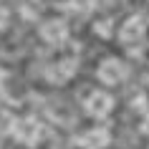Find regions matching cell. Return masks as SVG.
Returning a JSON list of instances; mask_svg holds the SVG:
<instances>
[{"mask_svg": "<svg viewBox=\"0 0 149 149\" xmlns=\"http://www.w3.org/2000/svg\"><path fill=\"white\" fill-rule=\"evenodd\" d=\"M126 73H129L126 63L121 58H116V56H106L96 66V79H99L101 86H121L124 79H126Z\"/></svg>", "mask_w": 149, "mask_h": 149, "instance_id": "6da1fadb", "label": "cell"}, {"mask_svg": "<svg viewBox=\"0 0 149 149\" xmlns=\"http://www.w3.org/2000/svg\"><path fill=\"white\" fill-rule=\"evenodd\" d=\"M43 134H46V129H43V124L36 116H20L13 124V136L23 147H36V144H40Z\"/></svg>", "mask_w": 149, "mask_h": 149, "instance_id": "7a4b0ae2", "label": "cell"}, {"mask_svg": "<svg viewBox=\"0 0 149 149\" xmlns=\"http://www.w3.org/2000/svg\"><path fill=\"white\" fill-rule=\"evenodd\" d=\"M147 31H149V23L144 15H129L121 20V25L116 31V38L124 46H136V43H141L147 38Z\"/></svg>", "mask_w": 149, "mask_h": 149, "instance_id": "3957f363", "label": "cell"}, {"mask_svg": "<svg viewBox=\"0 0 149 149\" xmlns=\"http://www.w3.org/2000/svg\"><path fill=\"white\" fill-rule=\"evenodd\" d=\"M76 71H79V58L76 56H61L46 68V79L56 86H63L76 76Z\"/></svg>", "mask_w": 149, "mask_h": 149, "instance_id": "277c9868", "label": "cell"}, {"mask_svg": "<svg viewBox=\"0 0 149 149\" xmlns=\"http://www.w3.org/2000/svg\"><path fill=\"white\" fill-rule=\"evenodd\" d=\"M84 111H86L88 116H94V119L109 116L111 111H114V96L109 91H104V88H94L84 99Z\"/></svg>", "mask_w": 149, "mask_h": 149, "instance_id": "5b68a950", "label": "cell"}, {"mask_svg": "<svg viewBox=\"0 0 149 149\" xmlns=\"http://www.w3.org/2000/svg\"><path fill=\"white\" fill-rule=\"evenodd\" d=\"M68 36H71V28L63 18H51L46 23H40V28H38V38L43 43H48V46H53V48L63 46L68 40Z\"/></svg>", "mask_w": 149, "mask_h": 149, "instance_id": "8992f818", "label": "cell"}, {"mask_svg": "<svg viewBox=\"0 0 149 149\" xmlns=\"http://www.w3.org/2000/svg\"><path fill=\"white\" fill-rule=\"evenodd\" d=\"M79 144L84 149H106L111 144V132L106 126H94L79 136Z\"/></svg>", "mask_w": 149, "mask_h": 149, "instance_id": "52a82bcc", "label": "cell"}, {"mask_svg": "<svg viewBox=\"0 0 149 149\" xmlns=\"http://www.w3.org/2000/svg\"><path fill=\"white\" fill-rule=\"evenodd\" d=\"M10 18H13L10 8H8V5H0V33H3V31H8V25H10Z\"/></svg>", "mask_w": 149, "mask_h": 149, "instance_id": "ba28073f", "label": "cell"}, {"mask_svg": "<svg viewBox=\"0 0 149 149\" xmlns=\"http://www.w3.org/2000/svg\"><path fill=\"white\" fill-rule=\"evenodd\" d=\"M139 129H141V134H144V136H149V114H147V116H144V119H141Z\"/></svg>", "mask_w": 149, "mask_h": 149, "instance_id": "9c48e42d", "label": "cell"}]
</instances>
